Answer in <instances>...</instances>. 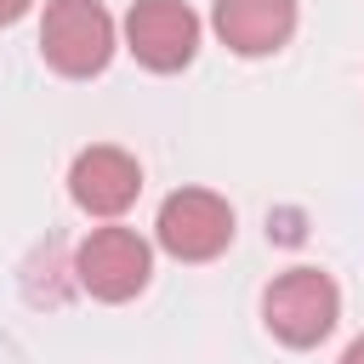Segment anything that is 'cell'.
<instances>
[{
	"instance_id": "cell-7",
	"label": "cell",
	"mask_w": 364,
	"mask_h": 364,
	"mask_svg": "<svg viewBox=\"0 0 364 364\" xmlns=\"http://www.w3.org/2000/svg\"><path fill=\"white\" fill-rule=\"evenodd\" d=\"M216 34L239 57H267L296 34V0H216Z\"/></svg>"
},
{
	"instance_id": "cell-3",
	"label": "cell",
	"mask_w": 364,
	"mask_h": 364,
	"mask_svg": "<svg viewBox=\"0 0 364 364\" xmlns=\"http://www.w3.org/2000/svg\"><path fill=\"white\" fill-rule=\"evenodd\" d=\"M154 233H159V245H165L176 262H210V256H222L228 239H233V210H228V199L210 193V188H182V193H171V199L159 205Z\"/></svg>"
},
{
	"instance_id": "cell-9",
	"label": "cell",
	"mask_w": 364,
	"mask_h": 364,
	"mask_svg": "<svg viewBox=\"0 0 364 364\" xmlns=\"http://www.w3.org/2000/svg\"><path fill=\"white\" fill-rule=\"evenodd\" d=\"M341 364H364V336H358V341H353V347L341 353Z\"/></svg>"
},
{
	"instance_id": "cell-6",
	"label": "cell",
	"mask_w": 364,
	"mask_h": 364,
	"mask_svg": "<svg viewBox=\"0 0 364 364\" xmlns=\"http://www.w3.org/2000/svg\"><path fill=\"white\" fill-rule=\"evenodd\" d=\"M68 193L80 210L91 216H119L136 193H142V171L125 148H85L68 171Z\"/></svg>"
},
{
	"instance_id": "cell-5",
	"label": "cell",
	"mask_w": 364,
	"mask_h": 364,
	"mask_svg": "<svg viewBox=\"0 0 364 364\" xmlns=\"http://www.w3.org/2000/svg\"><path fill=\"white\" fill-rule=\"evenodd\" d=\"M80 284L97 296V301H131L148 273H154V256L148 245L131 233V228H97L85 245H80Z\"/></svg>"
},
{
	"instance_id": "cell-1",
	"label": "cell",
	"mask_w": 364,
	"mask_h": 364,
	"mask_svg": "<svg viewBox=\"0 0 364 364\" xmlns=\"http://www.w3.org/2000/svg\"><path fill=\"white\" fill-rule=\"evenodd\" d=\"M336 313H341V290L330 273L318 267H290L267 284L262 296V318L267 330L284 341V347H313L336 330Z\"/></svg>"
},
{
	"instance_id": "cell-2",
	"label": "cell",
	"mask_w": 364,
	"mask_h": 364,
	"mask_svg": "<svg viewBox=\"0 0 364 364\" xmlns=\"http://www.w3.org/2000/svg\"><path fill=\"white\" fill-rule=\"evenodd\" d=\"M40 51L68 80L102 74V63L114 57V17L102 11V0H51L40 23Z\"/></svg>"
},
{
	"instance_id": "cell-8",
	"label": "cell",
	"mask_w": 364,
	"mask_h": 364,
	"mask_svg": "<svg viewBox=\"0 0 364 364\" xmlns=\"http://www.w3.org/2000/svg\"><path fill=\"white\" fill-rule=\"evenodd\" d=\"M28 11V0H0V23H17Z\"/></svg>"
},
{
	"instance_id": "cell-4",
	"label": "cell",
	"mask_w": 364,
	"mask_h": 364,
	"mask_svg": "<svg viewBox=\"0 0 364 364\" xmlns=\"http://www.w3.org/2000/svg\"><path fill=\"white\" fill-rule=\"evenodd\" d=\"M125 46H131V57L142 68L176 74L199 51V17L182 0H136L131 17H125Z\"/></svg>"
}]
</instances>
